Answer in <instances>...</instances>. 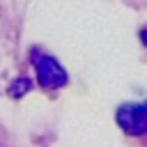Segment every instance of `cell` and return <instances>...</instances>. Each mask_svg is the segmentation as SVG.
Here are the masks:
<instances>
[{
  "label": "cell",
  "instance_id": "cell-3",
  "mask_svg": "<svg viewBox=\"0 0 147 147\" xmlns=\"http://www.w3.org/2000/svg\"><path fill=\"white\" fill-rule=\"evenodd\" d=\"M30 90V80L28 78H21V80H16L14 85H11V94L14 96H21L23 92H28Z\"/></svg>",
  "mask_w": 147,
  "mask_h": 147
},
{
  "label": "cell",
  "instance_id": "cell-2",
  "mask_svg": "<svg viewBox=\"0 0 147 147\" xmlns=\"http://www.w3.org/2000/svg\"><path fill=\"white\" fill-rule=\"evenodd\" d=\"M119 129L129 136H142L147 131V101L142 103H124L115 115Z\"/></svg>",
  "mask_w": 147,
  "mask_h": 147
},
{
  "label": "cell",
  "instance_id": "cell-4",
  "mask_svg": "<svg viewBox=\"0 0 147 147\" xmlns=\"http://www.w3.org/2000/svg\"><path fill=\"white\" fill-rule=\"evenodd\" d=\"M140 39H142V44H145V46H147V28H145V30H142V32H140Z\"/></svg>",
  "mask_w": 147,
  "mask_h": 147
},
{
  "label": "cell",
  "instance_id": "cell-1",
  "mask_svg": "<svg viewBox=\"0 0 147 147\" xmlns=\"http://www.w3.org/2000/svg\"><path fill=\"white\" fill-rule=\"evenodd\" d=\"M30 60H32V67L37 71V80L44 90H60V87L67 85V71L60 67V62L53 55L34 48Z\"/></svg>",
  "mask_w": 147,
  "mask_h": 147
}]
</instances>
